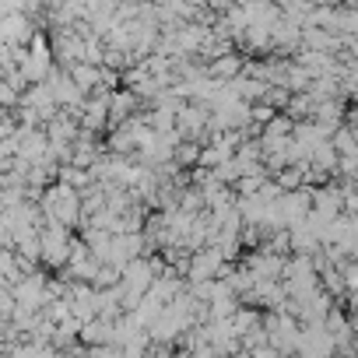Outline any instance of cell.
<instances>
[{
  "instance_id": "6da1fadb",
  "label": "cell",
  "mask_w": 358,
  "mask_h": 358,
  "mask_svg": "<svg viewBox=\"0 0 358 358\" xmlns=\"http://www.w3.org/2000/svg\"><path fill=\"white\" fill-rule=\"evenodd\" d=\"M43 211H46V218H50V225H71L78 215H81V197H78V190H71V187H53L50 194H46V201H43Z\"/></svg>"
},
{
  "instance_id": "7a4b0ae2",
  "label": "cell",
  "mask_w": 358,
  "mask_h": 358,
  "mask_svg": "<svg viewBox=\"0 0 358 358\" xmlns=\"http://www.w3.org/2000/svg\"><path fill=\"white\" fill-rule=\"evenodd\" d=\"M43 257L53 267L71 260V243H67V229L64 225H46L43 229Z\"/></svg>"
},
{
  "instance_id": "3957f363",
  "label": "cell",
  "mask_w": 358,
  "mask_h": 358,
  "mask_svg": "<svg viewBox=\"0 0 358 358\" xmlns=\"http://www.w3.org/2000/svg\"><path fill=\"white\" fill-rule=\"evenodd\" d=\"M134 106H137V95H134V92H113V95H109V109H113V116H130Z\"/></svg>"
},
{
  "instance_id": "277c9868",
  "label": "cell",
  "mask_w": 358,
  "mask_h": 358,
  "mask_svg": "<svg viewBox=\"0 0 358 358\" xmlns=\"http://www.w3.org/2000/svg\"><path fill=\"white\" fill-rule=\"evenodd\" d=\"M0 358H4V351H0Z\"/></svg>"
}]
</instances>
